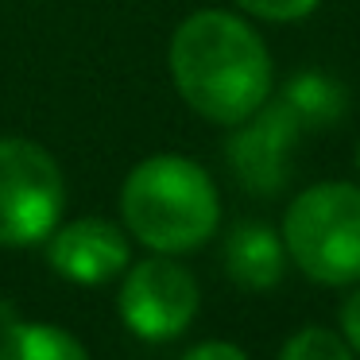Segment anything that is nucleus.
<instances>
[{"label": "nucleus", "instance_id": "nucleus-3", "mask_svg": "<svg viewBox=\"0 0 360 360\" xmlns=\"http://www.w3.org/2000/svg\"><path fill=\"white\" fill-rule=\"evenodd\" d=\"M283 244L306 279L321 287L360 283V186L314 182L283 213Z\"/></svg>", "mask_w": 360, "mask_h": 360}, {"label": "nucleus", "instance_id": "nucleus-1", "mask_svg": "<svg viewBox=\"0 0 360 360\" xmlns=\"http://www.w3.org/2000/svg\"><path fill=\"white\" fill-rule=\"evenodd\" d=\"M171 82L179 97L213 124L236 128L271 101V55L256 27L221 8L186 16L171 35Z\"/></svg>", "mask_w": 360, "mask_h": 360}, {"label": "nucleus", "instance_id": "nucleus-7", "mask_svg": "<svg viewBox=\"0 0 360 360\" xmlns=\"http://www.w3.org/2000/svg\"><path fill=\"white\" fill-rule=\"evenodd\" d=\"M47 264L78 287H101L132 264L128 229L109 217H78L47 236Z\"/></svg>", "mask_w": 360, "mask_h": 360}, {"label": "nucleus", "instance_id": "nucleus-14", "mask_svg": "<svg viewBox=\"0 0 360 360\" xmlns=\"http://www.w3.org/2000/svg\"><path fill=\"white\" fill-rule=\"evenodd\" d=\"M341 337L349 341V349L360 356V287L345 298L341 306Z\"/></svg>", "mask_w": 360, "mask_h": 360}, {"label": "nucleus", "instance_id": "nucleus-12", "mask_svg": "<svg viewBox=\"0 0 360 360\" xmlns=\"http://www.w3.org/2000/svg\"><path fill=\"white\" fill-rule=\"evenodd\" d=\"M233 4L256 20H267V24H295V20L310 16L321 0H233Z\"/></svg>", "mask_w": 360, "mask_h": 360}, {"label": "nucleus", "instance_id": "nucleus-8", "mask_svg": "<svg viewBox=\"0 0 360 360\" xmlns=\"http://www.w3.org/2000/svg\"><path fill=\"white\" fill-rule=\"evenodd\" d=\"M287 244L264 221H240L225 236V271L244 290H271L287 271Z\"/></svg>", "mask_w": 360, "mask_h": 360}, {"label": "nucleus", "instance_id": "nucleus-10", "mask_svg": "<svg viewBox=\"0 0 360 360\" xmlns=\"http://www.w3.org/2000/svg\"><path fill=\"white\" fill-rule=\"evenodd\" d=\"M0 360H89L86 345L51 321H16L0 337Z\"/></svg>", "mask_w": 360, "mask_h": 360}, {"label": "nucleus", "instance_id": "nucleus-11", "mask_svg": "<svg viewBox=\"0 0 360 360\" xmlns=\"http://www.w3.org/2000/svg\"><path fill=\"white\" fill-rule=\"evenodd\" d=\"M279 360H356V352L349 349L341 333L333 329H321V326H306L298 333L287 337Z\"/></svg>", "mask_w": 360, "mask_h": 360}, {"label": "nucleus", "instance_id": "nucleus-5", "mask_svg": "<svg viewBox=\"0 0 360 360\" xmlns=\"http://www.w3.org/2000/svg\"><path fill=\"white\" fill-rule=\"evenodd\" d=\"M198 306H202L198 279L174 256L155 252L128 264L120 275L117 310L124 329L140 341H174L198 318Z\"/></svg>", "mask_w": 360, "mask_h": 360}, {"label": "nucleus", "instance_id": "nucleus-6", "mask_svg": "<svg viewBox=\"0 0 360 360\" xmlns=\"http://www.w3.org/2000/svg\"><path fill=\"white\" fill-rule=\"evenodd\" d=\"M298 136H302V124L283 101H264L248 120H240L225 148L229 167L240 179V186L259 198L279 194L290 182V151Z\"/></svg>", "mask_w": 360, "mask_h": 360}, {"label": "nucleus", "instance_id": "nucleus-15", "mask_svg": "<svg viewBox=\"0 0 360 360\" xmlns=\"http://www.w3.org/2000/svg\"><path fill=\"white\" fill-rule=\"evenodd\" d=\"M356 171H360V143H356Z\"/></svg>", "mask_w": 360, "mask_h": 360}, {"label": "nucleus", "instance_id": "nucleus-13", "mask_svg": "<svg viewBox=\"0 0 360 360\" xmlns=\"http://www.w3.org/2000/svg\"><path fill=\"white\" fill-rule=\"evenodd\" d=\"M179 360H248V352L233 341H202L194 349H186Z\"/></svg>", "mask_w": 360, "mask_h": 360}, {"label": "nucleus", "instance_id": "nucleus-2", "mask_svg": "<svg viewBox=\"0 0 360 360\" xmlns=\"http://www.w3.org/2000/svg\"><path fill=\"white\" fill-rule=\"evenodd\" d=\"M120 225L148 252L182 256L217 233L221 194L202 163L159 151L128 171L120 186Z\"/></svg>", "mask_w": 360, "mask_h": 360}, {"label": "nucleus", "instance_id": "nucleus-4", "mask_svg": "<svg viewBox=\"0 0 360 360\" xmlns=\"http://www.w3.org/2000/svg\"><path fill=\"white\" fill-rule=\"evenodd\" d=\"M66 213V174L47 148L0 136V248L43 244Z\"/></svg>", "mask_w": 360, "mask_h": 360}, {"label": "nucleus", "instance_id": "nucleus-9", "mask_svg": "<svg viewBox=\"0 0 360 360\" xmlns=\"http://www.w3.org/2000/svg\"><path fill=\"white\" fill-rule=\"evenodd\" d=\"M283 105L295 112V120L302 124V132H321V128L337 124L349 109V94L333 74L321 70H302L283 86Z\"/></svg>", "mask_w": 360, "mask_h": 360}]
</instances>
